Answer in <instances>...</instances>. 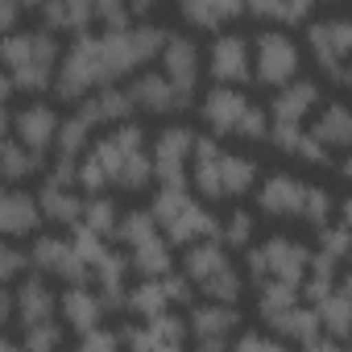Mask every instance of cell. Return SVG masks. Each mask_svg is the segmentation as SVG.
<instances>
[{
	"label": "cell",
	"instance_id": "obj_7",
	"mask_svg": "<svg viewBox=\"0 0 352 352\" xmlns=\"http://www.w3.org/2000/svg\"><path fill=\"white\" fill-rule=\"evenodd\" d=\"M166 42L162 25H124V30H104L100 34V54H104V71L108 83H124L129 75L145 71L157 50Z\"/></svg>",
	"mask_w": 352,
	"mask_h": 352
},
{
	"label": "cell",
	"instance_id": "obj_32",
	"mask_svg": "<svg viewBox=\"0 0 352 352\" xmlns=\"http://www.w3.org/2000/svg\"><path fill=\"white\" fill-rule=\"evenodd\" d=\"M129 270L141 274V278H162V274H170V270H174L170 241H166L162 232H153V236L129 245Z\"/></svg>",
	"mask_w": 352,
	"mask_h": 352
},
{
	"label": "cell",
	"instance_id": "obj_12",
	"mask_svg": "<svg viewBox=\"0 0 352 352\" xmlns=\"http://www.w3.org/2000/svg\"><path fill=\"white\" fill-rule=\"evenodd\" d=\"M265 327L278 336V340H286V344H298V348H307V352H340V340H331L323 327H319V315H315V307L311 302H294V307H286V311H278V315H270L265 319Z\"/></svg>",
	"mask_w": 352,
	"mask_h": 352
},
{
	"label": "cell",
	"instance_id": "obj_17",
	"mask_svg": "<svg viewBox=\"0 0 352 352\" xmlns=\"http://www.w3.org/2000/svg\"><path fill=\"white\" fill-rule=\"evenodd\" d=\"M157 63H162V75L174 87L187 91V96H195L199 75H204V54H199V46L187 34H166L162 50H157Z\"/></svg>",
	"mask_w": 352,
	"mask_h": 352
},
{
	"label": "cell",
	"instance_id": "obj_47",
	"mask_svg": "<svg viewBox=\"0 0 352 352\" xmlns=\"http://www.w3.org/2000/svg\"><path fill=\"white\" fill-rule=\"evenodd\" d=\"M17 87H13V79H9V71L0 67V104H9V96H13Z\"/></svg>",
	"mask_w": 352,
	"mask_h": 352
},
{
	"label": "cell",
	"instance_id": "obj_49",
	"mask_svg": "<svg viewBox=\"0 0 352 352\" xmlns=\"http://www.w3.org/2000/svg\"><path fill=\"white\" fill-rule=\"evenodd\" d=\"M124 5L133 9V17H145V13H149V9L157 5V0H124Z\"/></svg>",
	"mask_w": 352,
	"mask_h": 352
},
{
	"label": "cell",
	"instance_id": "obj_48",
	"mask_svg": "<svg viewBox=\"0 0 352 352\" xmlns=\"http://www.w3.org/2000/svg\"><path fill=\"white\" fill-rule=\"evenodd\" d=\"M5 137H13V112L0 104V141H5Z\"/></svg>",
	"mask_w": 352,
	"mask_h": 352
},
{
	"label": "cell",
	"instance_id": "obj_11",
	"mask_svg": "<svg viewBox=\"0 0 352 352\" xmlns=\"http://www.w3.org/2000/svg\"><path fill=\"white\" fill-rule=\"evenodd\" d=\"M236 331H241V311H236V302H216V298H208L204 307H191V315H187V336H191L195 348H204V352L228 348Z\"/></svg>",
	"mask_w": 352,
	"mask_h": 352
},
{
	"label": "cell",
	"instance_id": "obj_6",
	"mask_svg": "<svg viewBox=\"0 0 352 352\" xmlns=\"http://www.w3.org/2000/svg\"><path fill=\"white\" fill-rule=\"evenodd\" d=\"M104 83H108V71H104L100 38H96V34H75L71 46L58 54L54 79H50L54 100H63V104H79V100H87L96 87H104Z\"/></svg>",
	"mask_w": 352,
	"mask_h": 352
},
{
	"label": "cell",
	"instance_id": "obj_43",
	"mask_svg": "<svg viewBox=\"0 0 352 352\" xmlns=\"http://www.w3.org/2000/svg\"><path fill=\"white\" fill-rule=\"evenodd\" d=\"M232 348H241V352H282L286 340L265 336V331H236L232 336Z\"/></svg>",
	"mask_w": 352,
	"mask_h": 352
},
{
	"label": "cell",
	"instance_id": "obj_35",
	"mask_svg": "<svg viewBox=\"0 0 352 352\" xmlns=\"http://www.w3.org/2000/svg\"><path fill=\"white\" fill-rule=\"evenodd\" d=\"M116 220H120V208H116V199H112L108 191H100V195H83L79 224H83L87 232H96V236L112 241V232H116Z\"/></svg>",
	"mask_w": 352,
	"mask_h": 352
},
{
	"label": "cell",
	"instance_id": "obj_4",
	"mask_svg": "<svg viewBox=\"0 0 352 352\" xmlns=\"http://www.w3.org/2000/svg\"><path fill=\"white\" fill-rule=\"evenodd\" d=\"M199 120L208 124L212 137H241V141H265L270 133V112L261 104H253L241 87L216 83L204 104H199Z\"/></svg>",
	"mask_w": 352,
	"mask_h": 352
},
{
	"label": "cell",
	"instance_id": "obj_33",
	"mask_svg": "<svg viewBox=\"0 0 352 352\" xmlns=\"http://www.w3.org/2000/svg\"><path fill=\"white\" fill-rule=\"evenodd\" d=\"M42 157L46 153H34L17 137H5L0 141V183H25L34 174H42Z\"/></svg>",
	"mask_w": 352,
	"mask_h": 352
},
{
	"label": "cell",
	"instance_id": "obj_15",
	"mask_svg": "<svg viewBox=\"0 0 352 352\" xmlns=\"http://www.w3.org/2000/svg\"><path fill=\"white\" fill-rule=\"evenodd\" d=\"M187 302H191V282L183 274L174 278V270H170L162 278H141L137 286H129L124 311H133L137 319H145V315H162L170 307H187Z\"/></svg>",
	"mask_w": 352,
	"mask_h": 352
},
{
	"label": "cell",
	"instance_id": "obj_28",
	"mask_svg": "<svg viewBox=\"0 0 352 352\" xmlns=\"http://www.w3.org/2000/svg\"><path fill=\"white\" fill-rule=\"evenodd\" d=\"M42 30L50 34H87L96 25V13H91V0H42Z\"/></svg>",
	"mask_w": 352,
	"mask_h": 352
},
{
	"label": "cell",
	"instance_id": "obj_31",
	"mask_svg": "<svg viewBox=\"0 0 352 352\" xmlns=\"http://www.w3.org/2000/svg\"><path fill=\"white\" fill-rule=\"evenodd\" d=\"M261 183V166L249 153L220 149V199H241Z\"/></svg>",
	"mask_w": 352,
	"mask_h": 352
},
{
	"label": "cell",
	"instance_id": "obj_23",
	"mask_svg": "<svg viewBox=\"0 0 352 352\" xmlns=\"http://www.w3.org/2000/svg\"><path fill=\"white\" fill-rule=\"evenodd\" d=\"M58 120L63 116L50 104H25V108L13 112V137L21 145H30L34 153H46L54 145V137H58Z\"/></svg>",
	"mask_w": 352,
	"mask_h": 352
},
{
	"label": "cell",
	"instance_id": "obj_3",
	"mask_svg": "<svg viewBox=\"0 0 352 352\" xmlns=\"http://www.w3.org/2000/svg\"><path fill=\"white\" fill-rule=\"evenodd\" d=\"M149 216L157 220L162 236L170 245H195L220 232V216L204 208V199L191 195L187 183H157L149 199Z\"/></svg>",
	"mask_w": 352,
	"mask_h": 352
},
{
	"label": "cell",
	"instance_id": "obj_8",
	"mask_svg": "<svg viewBox=\"0 0 352 352\" xmlns=\"http://www.w3.org/2000/svg\"><path fill=\"white\" fill-rule=\"evenodd\" d=\"M307 46H311L319 75L331 87H348V79H352V17L307 21Z\"/></svg>",
	"mask_w": 352,
	"mask_h": 352
},
{
	"label": "cell",
	"instance_id": "obj_52",
	"mask_svg": "<svg viewBox=\"0 0 352 352\" xmlns=\"http://www.w3.org/2000/svg\"><path fill=\"white\" fill-rule=\"evenodd\" d=\"M0 191H5V183H0Z\"/></svg>",
	"mask_w": 352,
	"mask_h": 352
},
{
	"label": "cell",
	"instance_id": "obj_24",
	"mask_svg": "<svg viewBox=\"0 0 352 352\" xmlns=\"http://www.w3.org/2000/svg\"><path fill=\"white\" fill-rule=\"evenodd\" d=\"M42 228V208H38V195L30 191H0V236L9 241H21V236H34Z\"/></svg>",
	"mask_w": 352,
	"mask_h": 352
},
{
	"label": "cell",
	"instance_id": "obj_9",
	"mask_svg": "<svg viewBox=\"0 0 352 352\" xmlns=\"http://www.w3.org/2000/svg\"><path fill=\"white\" fill-rule=\"evenodd\" d=\"M245 270L253 282H302L307 278V261H311V249L294 236H270L261 245H245Z\"/></svg>",
	"mask_w": 352,
	"mask_h": 352
},
{
	"label": "cell",
	"instance_id": "obj_42",
	"mask_svg": "<svg viewBox=\"0 0 352 352\" xmlns=\"http://www.w3.org/2000/svg\"><path fill=\"white\" fill-rule=\"evenodd\" d=\"M30 265V253H21L9 236H0V282H13Z\"/></svg>",
	"mask_w": 352,
	"mask_h": 352
},
{
	"label": "cell",
	"instance_id": "obj_39",
	"mask_svg": "<svg viewBox=\"0 0 352 352\" xmlns=\"http://www.w3.org/2000/svg\"><path fill=\"white\" fill-rule=\"evenodd\" d=\"M253 232H257L253 212H232V216H224V220H220L216 241H220L224 249H245V245H253Z\"/></svg>",
	"mask_w": 352,
	"mask_h": 352
},
{
	"label": "cell",
	"instance_id": "obj_45",
	"mask_svg": "<svg viewBox=\"0 0 352 352\" xmlns=\"http://www.w3.org/2000/svg\"><path fill=\"white\" fill-rule=\"evenodd\" d=\"M17 21H21V5L17 0H0V34L17 30Z\"/></svg>",
	"mask_w": 352,
	"mask_h": 352
},
{
	"label": "cell",
	"instance_id": "obj_20",
	"mask_svg": "<svg viewBox=\"0 0 352 352\" xmlns=\"http://www.w3.org/2000/svg\"><path fill=\"white\" fill-rule=\"evenodd\" d=\"M323 87L311 79H290L282 87H274V104H270V124H307V116L319 108Z\"/></svg>",
	"mask_w": 352,
	"mask_h": 352
},
{
	"label": "cell",
	"instance_id": "obj_18",
	"mask_svg": "<svg viewBox=\"0 0 352 352\" xmlns=\"http://www.w3.org/2000/svg\"><path fill=\"white\" fill-rule=\"evenodd\" d=\"M208 75L216 83H228V87H245L253 79V54H249V42L241 34H216V42L208 46Z\"/></svg>",
	"mask_w": 352,
	"mask_h": 352
},
{
	"label": "cell",
	"instance_id": "obj_1",
	"mask_svg": "<svg viewBox=\"0 0 352 352\" xmlns=\"http://www.w3.org/2000/svg\"><path fill=\"white\" fill-rule=\"evenodd\" d=\"M83 153L100 166L108 191L137 195V191H149V183H153V162H149L145 129L137 124V116L112 124L104 137H91V145Z\"/></svg>",
	"mask_w": 352,
	"mask_h": 352
},
{
	"label": "cell",
	"instance_id": "obj_5",
	"mask_svg": "<svg viewBox=\"0 0 352 352\" xmlns=\"http://www.w3.org/2000/svg\"><path fill=\"white\" fill-rule=\"evenodd\" d=\"M183 278L191 282V290H199L204 298H216V302H241L245 294V278L236 274L228 249L208 236V241H195V245H183Z\"/></svg>",
	"mask_w": 352,
	"mask_h": 352
},
{
	"label": "cell",
	"instance_id": "obj_50",
	"mask_svg": "<svg viewBox=\"0 0 352 352\" xmlns=\"http://www.w3.org/2000/svg\"><path fill=\"white\" fill-rule=\"evenodd\" d=\"M17 348V340L13 336H5V331H0V352H13Z\"/></svg>",
	"mask_w": 352,
	"mask_h": 352
},
{
	"label": "cell",
	"instance_id": "obj_44",
	"mask_svg": "<svg viewBox=\"0 0 352 352\" xmlns=\"http://www.w3.org/2000/svg\"><path fill=\"white\" fill-rule=\"evenodd\" d=\"M79 348H83V352H100V348H120V331H112V327L96 323V327L79 331Z\"/></svg>",
	"mask_w": 352,
	"mask_h": 352
},
{
	"label": "cell",
	"instance_id": "obj_41",
	"mask_svg": "<svg viewBox=\"0 0 352 352\" xmlns=\"http://www.w3.org/2000/svg\"><path fill=\"white\" fill-rule=\"evenodd\" d=\"M91 13H96V25H104V30L133 25V9L124 5V0H91Z\"/></svg>",
	"mask_w": 352,
	"mask_h": 352
},
{
	"label": "cell",
	"instance_id": "obj_36",
	"mask_svg": "<svg viewBox=\"0 0 352 352\" xmlns=\"http://www.w3.org/2000/svg\"><path fill=\"white\" fill-rule=\"evenodd\" d=\"M315 0H245V13H253L257 21H274V25H298L311 17Z\"/></svg>",
	"mask_w": 352,
	"mask_h": 352
},
{
	"label": "cell",
	"instance_id": "obj_27",
	"mask_svg": "<svg viewBox=\"0 0 352 352\" xmlns=\"http://www.w3.org/2000/svg\"><path fill=\"white\" fill-rule=\"evenodd\" d=\"M58 315H63L75 331H87V327L104 323L108 311H104L96 286H87V282H67V290L58 294Z\"/></svg>",
	"mask_w": 352,
	"mask_h": 352
},
{
	"label": "cell",
	"instance_id": "obj_14",
	"mask_svg": "<svg viewBox=\"0 0 352 352\" xmlns=\"http://www.w3.org/2000/svg\"><path fill=\"white\" fill-rule=\"evenodd\" d=\"M124 87L133 96V108L137 112H149V116H179V112H187L195 104V96L179 91L162 71H137V75H129Z\"/></svg>",
	"mask_w": 352,
	"mask_h": 352
},
{
	"label": "cell",
	"instance_id": "obj_25",
	"mask_svg": "<svg viewBox=\"0 0 352 352\" xmlns=\"http://www.w3.org/2000/svg\"><path fill=\"white\" fill-rule=\"evenodd\" d=\"M315 315H319V327L331 336V340H348V331H352V286H348V278L340 274L336 282H331V290L327 294H319L315 302Z\"/></svg>",
	"mask_w": 352,
	"mask_h": 352
},
{
	"label": "cell",
	"instance_id": "obj_53",
	"mask_svg": "<svg viewBox=\"0 0 352 352\" xmlns=\"http://www.w3.org/2000/svg\"><path fill=\"white\" fill-rule=\"evenodd\" d=\"M319 5H323V0H319Z\"/></svg>",
	"mask_w": 352,
	"mask_h": 352
},
{
	"label": "cell",
	"instance_id": "obj_46",
	"mask_svg": "<svg viewBox=\"0 0 352 352\" xmlns=\"http://www.w3.org/2000/svg\"><path fill=\"white\" fill-rule=\"evenodd\" d=\"M13 323V290L0 286V327H9Z\"/></svg>",
	"mask_w": 352,
	"mask_h": 352
},
{
	"label": "cell",
	"instance_id": "obj_10",
	"mask_svg": "<svg viewBox=\"0 0 352 352\" xmlns=\"http://www.w3.org/2000/svg\"><path fill=\"white\" fill-rule=\"evenodd\" d=\"M249 54H253V79L261 87H282V83L298 79L302 50L286 30H261L249 46Z\"/></svg>",
	"mask_w": 352,
	"mask_h": 352
},
{
	"label": "cell",
	"instance_id": "obj_38",
	"mask_svg": "<svg viewBox=\"0 0 352 352\" xmlns=\"http://www.w3.org/2000/svg\"><path fill=\"white\" fill-rule=\"evenodd\" d=\"M298 220L311 224V228H323L327 220H336V195H331L327 187L307 183V199H302V216H298Z\"/></svg>",
	"mask_w": 352,
	"mask_h": 352
},
{
	"label": "cell",
	"instance_id": "obj_29",
	"mask_svg": "<svg viewBox=\"0 0 352 352\" xmlns=\"http://www.w3.org/2000/svg\"><path fill=\"white\" fill-rule=\"evenodd\" d=\"M307 133H311L323 149L344 153V149L352 145V112H348L340 100H331V104L319 100V116H315V124H311Z\"/></svg>",
	"mask_w": 352,
	"mask_h": 352
},
{
	"label": "cell",
	"instance_id": "obj_21",
	"mask_svg": "<svg viewBox=\"0 0 352 352\" xmlns=\"http://www.w3.org/2000/svg\"><path fill=\"white\" fill-rule=\"evenodd\" d=\"M120 344L129 348H183L187 344V319H179L174 311H162V315H145L137 327L120 331Z\"/></svg>",
	"mask_w": 352,
	"mask_h": 352
},
{
	"label": "cell",
	"instance_id": "obj_16",
	"mask_svg": "<svg viewBox=\"0 0 352 352\" xmlns=\"http://www.w3.org/2000/svg\"><path fill=\"white\" fill-rule=\"evenodd\" d=\"M30 265L38 274H46V278H58V282H91L87 261L79 257V249L71 245V236H58V232L38 236L30 245Z\"/></svg>",
	"mask_w": 352,
	"mask_h": 352
},
{
	"label": "cell",
	"instance_id": "obj_30",
	"mask_svg": "<svg viewBox=\"0 0 352 352\" xmlns=\"http://www.w3.org/2000/svg\"><path fill=\"white\" fill-rule=\"evenodd\" d=\"M179 13L191 30H212L220 34L228 21L245 17V0H179Z\"/></svg>",
	"mask_w": 352,
	"mask_h": 352
},
{
	"label": "cell",
	"instance_id": "obj_37",
	"mask_svg": "<svg viewBox=\"0 0 352 352\" xmlns=\"http://www.w3.org/2000/svg\"><path fill=\"white\" fill-rule=\"evenodd\" d=\"M253 294H257V315L261 319H270V315H278V311H286V307H294L302 294H298V286L294 282H253Z\"/></svg>",
	"mask_w": 352,
	"mask_h": 352
},
{
	"label": "cell",
	"instance_id": "obj_22",
	"mask_svg": "<svg viewBox=\"0 0 352 352\" xmlns=\"http://www.w3.org/2000/svg\"><path fill=\"white\" fill-rule=\"evenodd\" d=\"M58 315V294L54 286L46 282V274H34V278H21V286L13 290V319L21 327H34L42 319H54Z\"/></svg>",
	"mask_w": 352,
	"mask_h": 352
},
{
	"label": "cell",
	"instance_id": "obj_40",
	"mask_svg": "<svg viewBox=\"0 0 352 352\" xmlns=\"http://www.w3.org/2000/svg\"><path fill=\"white\" fill-rule=\"evenodd\" d=\"M21 344L34 348V352H50V348L63 344V327H58L54 319H42V323H34V327H21Z\"/></svg>",
	"mask_w": 352,
	"mask_h": 352
},
{
	"label": "cell",
	"instance_id": "obj_19",
	"mask_svg": "<svg viewBox=\"0 0 352 352\" xmlns=\"http://www.w3.org/2000/svg\"><path fill=\"white\" fill-rule=\"evenodd\" d=\"M302 199H307V183L294 174H270L257 187V212L270 220H298L302 216Z\"/></svg>",
	"mask_w": 352,
	"mask_h": 352
},
{
	"label": "cell",
	"instance_id": "obj_34",
	"mask_svg": "<svg viewBox=\"0 0 352 352\" xmlns=\"http://www.w3.org/2000/svg\"><path fill=\"white\" fill-rule=\"evenodd\" d=\"M100 129L75 108L67 120H58V137H54V157H71V162H79V153L91 145V137H96Z\"/></svg>",
	"mask_w": 352,
	"mask_h": 352
},
{
	"label": "cell",
	"instance_id": "obj_26",
	"mask_svg": "<svg viewBox=\"0 0 352 352\" xmlns=\"http://www.w3.org/2000/svg\"><path fill=\"white\" fill-rule=\"evenodd\" d=\"M38 208H42V220L54 224V228H75L79 224V212H83V195L75 191V183H54L46 179L42 191H38Z\"/></svg>",
	"mask_w": 352,
	"mask_h": 352
},
{
	"label": "cell",
	"instance_id": "obj_51",
	"mask_svg": "<svg viewBox=\"0 0 352 352\" xmlns=\"http://www.w3.org/2000/svg\"><path fill=\"white\" fill-rule=\"evenodd\" d=\"M17 5H21V9H38V5H42V0H17Z\"/></svg>",
	"mask_w": 352,
	"mask_h": 352
},
{
	"label": "cell",
	"instance_id": "obj_2",
	"mask_svg": "<svg viewBox=\"0 0 352 352\" xmlns=\"http://www.w3.org/2000/svg\"><path fill=\"white\" fill-rule=\"evenodd\" d=\"M58 54H63V46H58V34H50V30H9L0 38V67L9 71L13 87L25 96L50 91Z\"/></svg>",
	"mask_w": 352,
	"mask_h": 352
},
{
	"label": "cell",
	"instance_id": "obj_13",
	"mask_svg": "<svg viewBox=\"0 0 352 352\" xmlns=\"http://www.w3.org/2000/svg\"><path fill=\"white\" fill-rule=\"evenodd\" d=\"M195 129L191 124H166L153 137L149 162H153V179L157 183H187V166H191V149H195Z\"/></svg>",
	"mask_w": 352,
	"mask_h": 352
}]
</instances>
